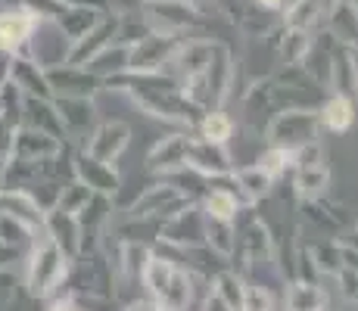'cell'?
Segmentation results:
<instances>
[{
    "instance_id": "1",
    "label": "cell",
    "mask_w": 358,
    "mask_h": 311,
    "mask_svg": "<svg viewBox=\"0 0 358 311\" xmlns=\"http://www.w3.org/2000/svg\"><path fill=\"white\" fill-rule=\"evenodd\" d=\"M106 87H115V91H125L131 96L137 109H143L147 115L162 122H175L184 124V128H194L203 115V109H196L194 103L184 96L181 85L171 78L169 72H122L115 78L103 81Z\"/></svg>"
},
{
    "instance_id": "2",
    "label": "cell",
    "mask_w": 358,
    "mask_h": 311,
    "mask_svg": "<svg viewBox=\"0 0 358 311\" xmlns=\"http://www.w3.org/2000/svg\"><path fill=\"white\" fill-rule=\"evenodd\" d=\"M231 259H237V274L246 283H259L274 296H284L287 274L280 265L278 240L262 218H250V224L237 231V249Z\"/></svg>"
},
{
    "instance_id": "3",
    "label": "cell",
    "mask_w": 358,
    "mask_h": 311,
    "mask_svg": "<svg viewBox=\"0 0 358 311\" xmlns=\"http://www.w3.org/2000/svg\"><path fill=\"white\" fill-rule=\"evenodd\" d=\"M141 283L147 287L150 299H153L162 311H196L199 302H203V296L209 293V289H206V293L199 296V289H203L209 280H203L199 274L187 271V268L178 265L171 255L156 252V249H153V255H150L147 268H143Z\"/></svg>"
},
{
    "instance_id": "4",
    "label": "cell",
    "mask_w": 358,
    "mask_h": 311,
    "mask_svg": "<svg viewBox=\"0 0 358 311\" xmlns=\"http://www.w3.org/2000/svg\"><path fill=\"white\" fill-rule=\"evenodd\" d=\"M234 81H237V62H234L231 47L224 44V41H215V44H212V57H209V62H206L203 75L184 81L181 91L196 109L209 113V109H224Z\"/></svg>"
},
{
    "instance_id": "5",
    "label": "cell",
    "mask_w": 358,
    "mask_h": 311,
    "mask_svg": "<svg viewBox=\"0 0 358 311\" xmlns=\"http://www.w3.org/2000/svg\"><path fill=\"white\" fill-rule=\"evenodd\" d=\"M265 143L274 150H287L296 153L299 147L312 140H321V122L318 109L312 106H284L265 122Z\"/></svg>"
},
{
    "instance_id": "6",
    "label": "cell",
    "mask_w": 358,
    "mask_h": 311,
    "mask_svg": "<svg viewBox=\"0 0 358 311\" xmlns=\"http://www.w3.org/2000/svg\"><path fill=\"white\" fill-rule=\"evenodd\" d=\"M69 265H72V259L41 231V237H34V243H31L29 277H25L29 296H34V299H50L59 287H66Z\"/></svg>"
},
{
    "instance_id": "7",
    "label": "cell",
    "mask_w": 358,
    "mask_h": 311,
    "mask_svg": "<svg viewBox=\"0 0 358 311\" xmlns=\"http://www.w3.org/2000/svg\"><path fill=\"white\" fill-rule=\"evenodd\" d=\"M66 283L75 296H94V299H109L113 296V265L103 259V252H81L69 265Z\"/></svg>"
},
{
    "instance_id": "8",
    "label": "cell",
    "mask_w": 358,
    "mask_h": 311,
    "mask_svg": "<svg viewBox=\"0 0 358 311\" xmlns=\"http://www.w3.org/2000/svg\"><path fill=\"white\" fill-rule=\"evenodd\" d=\"M141 13H143V19H147L150 31L169 34V38H187V34L196 31L199 22H203V16H199V6H194L190 0L143 3Z\"/></svg>"
},
{
    "instance_id": "9",
    "label": "cell",
    "mask_w": 358,
    "mask_h": 311,
    "mask_svg": "<svg viewBox=\"0 0 358 311\" xmlns=\"http://www.w3.org/2000/svg\"><path fill=\"white\" fill-rule=\"evenodd\" d=\"M156 240L175 249H206V212L199 203H187L175 215L162 218Z\"/></svg>"
},
{
    "instance_id": "10",
    "label": "cell",
    "mask_w": 358,
    "mask_h": 311,
    "mask_svg": "<svg viewBox=\"0 0 358 311\" xmlns=\"http://www.w3.org/2000/svg\"><path fill=\"white\" fill-rule=\"evenodd\" d=\"M187 203H194V199H187L181 190H178L171 181H162L147 187V190L141 193V196L134 199V203L128 205V218H147V221H162L169 215H175L178 209H184Z\"/></svg>"
},
{
    "instance_id": "11",
    "label": "cell",
    "mask_w": 358,
    "mask_h": 311,
    "mask_svg": "<svg viewBox=\"0 0 358 311\" xmlns=\"http://www.w3.org/2000/svg\"><path fill=\"white\" fill-rule=\"evenodd\" d=\"M224 10H228L234 29L250 41H265L280 25V13L268 10L256 0H224Z\"/></svg>"
},
{
    "instance_id": "12",
    "label": "cell",
    "mask_w": 358,
    "mask_h": 311,
    "mask_svg": "<svg viewBox=\"0 0 358 311\" xmlns=\"http://www.w3.org/2000/svg\"><path fill=\"white\" fill-rule=\"evenodd\" d=\"M184 38H169V34H143L141 41H134L128 50V72H162L169 66V59L175 57V50L181 47Z\"/></svg>"
},
{
    "instance_id": "13",
    "label": "cell",
    "mask_w": 358,
    "mask_h": 311,
    "mask_svg": "<svg viewBox=\"0 0 358 311\" xmlns=\"http://www.w3.org/2000/svg\"><path fill=\"white\" fill-rule=\"evenodd\" d=\"M53 106H57L59 124H63V137L69 140H81L87 143L91 131L97 128V109H94L91 96H53Z\"/></svg>"
},
{
    "instance_id": "14",
    "label": "cell",
    "mask_w": 358,
    "mask_h": 311,
    "mask_svg": "<svg viewBox=\"0 0 358 311\" xmlns=\"http://www.w3.org/2000/svg\"><path fill=\"white\" fill-rule=\"evenodd\" d=\"M187 168H194L196 175L203 178H224L231 175L237 165H234V156L228 150V143H215L206 140V137H190L187 147Z\"/></svg>"
},
{
    "instance_id": "15",
    "label": "cell",
    "mask_w": 358,
    "mask_h": 311,
    "mask_svg": "<svg viewBox=\"0 0 358 311\" xmlns=\"http://www.w3.org/2000/svg\"><path fill=\"white\" fill-rule=\"evenodd\" d=\"M327 91L349 96L358 103V47L340 44L334 41L330 47V75H327Z\"/></svg>"
},
{
    "instance_id": "16",
    "label": "cell",
    "mask_w": 358,
    "mask_h": 311,
    "mask_svg": "<svg viewBox=\"0 0 358 311\" xmlns=\"http://www.w3.org/2000/svg\"><path fill=\"white\" fill-rule=\"evenodd\" d=\"M44 72H47V81H50L53 96H91L94 100L103 87V81L94 72H87L85 66H69V62H63V68L53 66V68H44Z\"/></svg>"
},
{
    "instance_id": "17",
    "label": "cell",
    "mask_w": 358,
    "mask_h": 311,
    "mask_svg": "<svg viewBox=\"0 0 358 311\" xmlns=\"http://www.w3.org/2000/svg\"><path fill=\"white\" fill-rule=\"evenodd\" d=\"M190 137H194L190 131L187 134H184V131H175V134H165L162 140H156L147 153V168L159 178L171 175V171H178V168H187Z\"/></svg>"
},
{
    "instance_id": "18",
    "label": "cell",
    "mask_w": 358,
    "mask_h": 311,
    "mask_svg": "<svg viewBox=\"0 0 358 311\" xmlns=\"http://www.w3.org/2000/svg\"><path fill=\"white\" fill-rule=\"evenodd\" d=\"M72 178H78L85 187H91L94 193H103V196H115L122 187V178H119V171H115V165L103 162V159H94L91 153H85V150L75 156Z\"/></svg>"
},
{
    "instance_id": "19",
    "label": "cell",
    "mask_w": 358,
    "mask_h": 311,
    "mask_svg": "<svg viewBox=\"0 0 358 311\" xmlns=\"http://www.w3.org/2000/svg\"><path fill=\"white\" fill-rule=\"evenodd\" d=\"M128 143H131V124L128 122H103L91 131V137H87V143H85V153L115 165V159L125 153Z\"/></svg>"
},
{
    "instance_id": "20",
    "label": "cell",
    "mask_w": 358,
    "mask_h": 311,
    "mask_svg": "<svg viewBox=\"0 0 358 311\" xmlns=\"http://www.w3.org/2000/svg\"><path fill=\"white\" fill-rule=\"evenodd\" d=\"M115 31H119V16H115V13H103L100 22L94 25V29L87 31L81 41H75V44L69 47L66 62H69V66H87V62L97 57L103 47L113 44V41H115Z\"/></svg>"
},
{
    "instance_id": "21",
    "label": "cell",
    "mask_w": 358,
    "mask_h": 311,
    "mask_svg": "<svg viewBox=\"0 0 358 311\" xmlns=\"http://www.w3.org/2000/svg\"><path fill=\"white\" fill-rule=\"evenodd\" d=\"M63 156V140L47 131L38 128H19L13 134V153L10 159H25V162H38V159Z\"/></svg>"
},
{
    "instance_id": "22",
    "label": "cell",
    "mask_w": 358,
    "mask_h": 311,
    "mask_svg": "<svg viewBox=\"0 0 358 311\" xmlns=\"http://www.w3.org/2000/svg\"><path fill=\"white\" fill-rule=\"evenodd\" d=\"M38 16L25 6H0V50L16 53L31 38Z\"/></svg>"
},
{
    "instance_id": "23",
    "label": "cell",
    "mask_w": 358,
    "mask_h": 311,
    "mask_svg": "<svg viewBox=\"0 0 358 311\" xmlns=\"http://www.w3.org/2000/svg\"><path fill=\"white\" fill-rule=\"evenodd\" d=\"M324 31L340 44L358 47V0H334L324 16Z\"/></svg>"
},
{
    "instance_id": "24",
    "label": "cell",
    "mask_w": 358,
    "mask_h": 311,
    "mask_svg": "<svg viewBox=\"0 0 358 311\" xmlns=\"http://www.w3.org/2000/svg\"><path fill=\"white\" fill-rule=\"evenodd\" d=\"M284 308L287 311H327L330 293L318 280H293L284 289Z\"/></svg>"
},
{
    "instance_id": "25",
    "label": "cell",
    "mask_w": 358,
    "mask_h": 311,
    "mask_svg": "<svg viewBox=\"0 0 358 311\" xmlns=\"http://www.w3.org/2000/svg\"><path fill=\"white\" fill-rule=\"evenodd\" d=\"M103 13L106 10H100V6H94V3H72V0H69V6L53 19V22H57L59 31L69 38V44H75V41H81L94 25L100 22Z\"/></svg>"
},
{
    "instance_id": "26",
    "label": "cell",
    "mask_w": 358,
    "mask_h": 311,
    "mask_svg": "<svg viewBox=\"0 0 358 311\" xmlns=\"http://www.w3.org/2000/svg\"><path fill=\"white\" fill-rule=\"evenodd\" d=\"M10 81L19 87V91H22V96H44V100H53L47 72L34 59H25V57H16V53H13Z\"/></svg>"
},
{
    "instance_id": "27",
    "label": "cell",
    "mask_w": 358,
    "mask_h": 311,
    "mask_svg": "<svg viewBox=\"0 0 358 311\" xmlns=\"http://www.w3.org/2000/svg\"><path fill=\"white\" fill-rule=\"evenodd\" d=\"M44 233L53 240L69 259H78L81 252V240H78V221L69 212H59V209H47L44 215Z\"/></svg>"
},
{
    "instance_id": "28",
    "label": "cell",
    "mask_w": 358,
    "mask_h": 311,
    "mask_svg": "<svg viewBox=\"0 0 358 311\" xmlns=\"http://www.w3.org/2000/svg\"><path fill=\"white\" fill-rule=\"evenodd\" d=\"M234 181H237V187L243 190V196L250 199V205L268 199L274 193V187H278V178L259 162L243 165V168H234Z\"/></svg>"
},
{
    "instance_id": "29",
    "label": "cell",
    "mask_w": 358,
    "mask_h": 311,
    "mask_svg": "<svg viewBox=\"0 0 358 311\" xmlns=\"http://www.w3.org/2000/svg\"><path fill=\"white\" fill-rule=\"evenodd\" d=\"M318 122L321 131H334V134H346L355 124V103L349 96L330 94L324 103L318 106Z\"/></svg>"
},
{
    "instance_id": "30",
    "label": "cell",
    "mask_w": 358,
    "mask_h": 311,
    "mask_svg": "<svg viewBox=\"0 0 358 311\" xmlns=\"http://www.w3.org/2000/svg\"><path fill=\"white\" fill-rule=\"evenodd\" d=\"M330 190V168L327 162L308 165V168H293V193L296 199H321Z\"/></svg>"
},
{
    "instance_id": "31",
    "label": "cell",
    "mask_w": 358,
    "mask_h": 311,
    "mask_svg": "<svg viewBox=\"0 0 358 311\" xmlns=\"http://www.w3.org/2000/svg\"><path fill=\"white\" fill-rule=\"evenodd\" d=\"M150 255H153V249L143 240H119V261H115V268H119L122 280H131V283L141 280Z\"/></svg>"
},
{
    "instance_id": "32",
    "label": "cell",
    "mask_w": 358,
    "mask_h": 311,
    "mask_svg": "<svg viewBox=\"0 0 358 311\" xmlns=\"http://www.w3.org/2000/svg\"><path fill=\"white\" fill-rule=\"evenodd\" d=\"M128 44H122V41H113V44H106L103 50L94 57L91 62H87V72H94L100 81H109L115 78V75L128 72Z\"/></svg>"
},
{
    "instance_id": "33",
    "label": "cell",
    "mask_w": 358,
    "mask_h": 311,
    "mask_svg": "<svg viewBox=\"0 0 358 311\" xmlns=\"http://www.w3.org/2000/svg\"><path fill=\"white\" fill-rule=\"evenodd\" d=\"M22 109H25V119H29V128L47 131V134L63 140V124H59L53 100H44V96H22Z\"/></svg>"
},
{
    "instance_id": "34",
    "label": "cell",
    "mask_w": 358,
    "mask_h": 311,
    "mask_svg": "<svg viewBox=\"0 0 358 311\" xmlns=\"http://www.w3.org/2000/svg\"><path fill=\"white\" fill-rule=\"evenodd\" d=\"M206 249L218 259H231L237 249V221L206 215Z\"/></svg>"
},
{
    "instance_id": "35",
    "label": "cell",
    "mask_w": 358,
    "mask_h": 311,
    "mask_svg": "<svg viewBox=\"0 0 358 311\" xmlns=\"http://www.w3.org/2000/svg\"><path fill=\"white\" fill-rule=\"evenodd\" d=\"M194 128H196V137H206V140H215V143H228L234 134V119L224 109H209V113L199 115V122Z\"/></svg>"
},
{
    "instance_id": "36",
    "label": "cell",
    "mask_w": 358,
    "mask_h": 311,
    "mask_svg": "<svg viewBox=\"0 0 358 311\" xmlns=\"http://www.w3.org/2000/svg\"><path fill=\"white\" fill-rule=\"evenodd\" d=\"M91 196H94L91 187H85L78 178H72L69 184L59 187V196H57V203H53V209L69 212V215H78V212L91 203Z\"/></svg>"
},
{
    "instance_id": "37",
    "label": "cell",
    "mask_w": 358,
    "mask_h": 311,
    "mask_svg": "<svg viewBox=\"0 0 358 311\" xmlns=\"http://www.w3.org/2000/svg\"><path fill=\"white\" fill-rule=\"evenodd\" d=\"M209 287L215 289L234 311H243V277H240L237 271H218L215 277L209 280Z\"/></svg>"
},
{
    "instance_id": "38",
    "label": "cell",
    "mask_w": 358,
    "mask_h": 311,
    "mask_svg": "<svg viewBox=\"0 0 358 311\" xmlns=\"http://www.w3.org/2000/svg\"><path fill=\"white\" fill-rule=\"evenodd\" d=\"M243 311H278V296L259 283L243 280Z\"/></svg>"
},
{
    "instance_id": "39",
    "label": "cell",
    "mask_w": 358,
    "mask_h": 311,
    "mask_svg": "<svg viewBox=\"0 0 358 311\" xmlns=\"http://www.w3.org/2000/svg\"><path fill=\"white\" fill-rule=\"evenodd\" d=\"M25 10H31L38 19H57L69 6V0H22Z\"/></svg>"
},
{
    "instance_id": "40",
    "label": "cell",
    "mask_w": 358,
    "mask_h": 311,
    "mask_svg": "<svg viewBox=\"0 0 358 311\" xmlns=\"http://www.w3.org/2000/svg\"><path fill=\"white\" fill-rule=\"evenodd\" d=\"M13 122H6V119H0V165L10 159V153H13Z\"/></svg>"
},
{
    "instance_id": "41",
    "label": "cell",
    "mask_w": 358,
    "mask_h": 311,
    "mask_svg": "<svg viewBox=\"0 0 358 311\" xmlns=\"http://www.w3.org/2000/svg\"><path fill=\"white\" fill-rule=\"evenodd\" d=\"M47 311H87V308L81 305L75 293H66V296H57V299L50 302V308H47Z\"/></svg>"
},
{
    "instance_id": "42",
    "label": "cell",
    "mask_w": 358,
    "mask_h": 311,
    "mask_svg": "<svg viewBox=\"0 0 358 311\" xmlns=\"http://www.w3.org/2000/svg\"><path fill=\"white\" fill-rule=\"evenodd\" d=\"M334 240H336V243H340L343 249H349V252H358V224H346Z\"/></svg>"
},
{
    "instance_id": "43",
    "label": "cell",
    "mask_w": 358,
    "mask_h": 311,
    "mask_svg": "<svg viewBox=\"0 0 358 311\" xmlns=\"http://www.w3.org/2000/svg\"><path fill=\"white\" fill-rule=\"evenodd\" d=\"M125 311H162L159 305H156L153 299H147V302H131V305Z\"/></svg>"
},
{
    "instance_id": "44",
    "label": "cell",
    "mask_w": 358,
    "mask_h": 311,
    "mask_svg": "<svg viewBox=\"0 0 358 311\" xmlns=\"http://www.w3.org/2000/svg\"><path fill=\"white\" fill-rule=\"evenodd\" d=\"M256 3H262V6H268V10H278V13H280V0H256Z\"/></svg>"
},
{
    "instance_id": "45",
    "label": "cell",
    "mask_w": 358,
    "mask_h": 311,
    "mask_svg": "<svg viewBox=\"0 0 358 311\" xmlns=\"http://www.w3.org/2000/svg\"><path fill=\"white\" fill-rule=\"evenodd\" d=\"M293 3H299V0H280V10H287V6H293Z\"/></svg>"
},
{
    "instance_id": "46",
    "label": "cell",
    "mask_w": 358,
    "mask_h": 311,
    "mask_svg": "<svg viewBox=\"0 0 358 311\" xmlns=\"http://www.w3.org/2000/svg\"><path fill=\"white\" fill-rule=\"evenodd\" d=\"M141 3H169V0H141Z\"/></svg>"
},
{
    "instance_id": "47",
    "label": "cell",
    "mask_w": 358,
    "mask_h": 311,
    "mask_svg": "<svg viewBox=\"0 0 358 311\" xmlns=\"http://www.w3.org/2000/svg\"><path fill=\"white\" fill-rule=\"evenodd\" d=\"M190 3H194V6H203V3H209V0H190Z\"/></svg>"
}]
</instances>
